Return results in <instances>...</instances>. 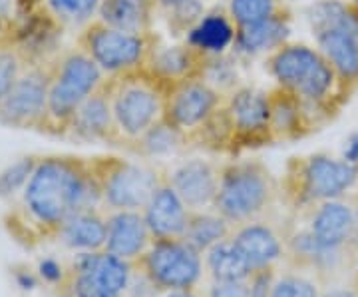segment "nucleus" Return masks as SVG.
Listing matches in <instances>:
<instances>
[{"label": "nucleus", "mask_w": 358, "mask_h": 297, "mask_svg": "<svg viewBox=\"0 0 358 297\" xmlns=\"http://www.w3.org/2000/svg\"><path fill=\"white\" fill-rule=\"evenodd\" d=\"M14 220L32 237H52L76 212L102 207L98 181L88 158L40 156L20 198L13 202Z\"/></svg>", "instance_id": "obj_1"}, {"label": "nucleus", "mask_w": 358, "mask_h": 297, "mask_svg": "<svg viewBox=\"0 0 358 297\" xmlns=\"http://www.w3.org/2000/svg\"><path fill=\"white\" fill-rule=\"evenodd\" d=\"M265 70L277 86L294 92L327 122L333 120L350 98L324 54L305 42L289 40L267 54Z\"/></svg>", "instance_id": "obj_2"}, {"label": "nucleus", "mask_w": 358, "mask_h": 297, "mask_svg": "<svg viewBox=\"0 0 358 297\" xmlns=\"http://www.w3.org/2000/svg\"><path fill=\"white\" fill-rule=\"evenodd\" d=\"M281 202V178L261 160H231L221 164L219 190L213 209L239 226L265 218Z\"/></svg>", "instance_id": "obj_3"}, {"label": "nucleus", "mask_w": 358, "mask_h": 297, "mask_svg": "<svg viewBox=\"0 0 358 297\" xmlns=\"http://www.w3.org/2000/svg\"><path fill=\"white\" fill-rule=\"evenodd\" d=\"M358 186V168L329 152L293 156L281 178V200L294 212L346 198Z\"/></svg>", "instance_id": "obj_4"}, {"label": "nucleus", "mask_w": 358, "mask_h": 297, "mask_svg": "<svg viewBox=\"0 0 358 297\" xmlns=\"http://www.w3.org/2000/svg\"><path fill=\"white\" fill-rule=\"evenodd\" d=\"M48 114L46 134L66 136L72 118L82 102L106 82L102 68L96 64L82 48H68L48 62Z\"/></svg>", "instance_id": "obj_5"}, {"label": "nucleus", "mask_w": 358, "mask_h": 297, "mask_svg": "<svg viewBox=\"0 0 358 297\" xmlns=\"http://www.w3.org/2000/svg\"><path fill=\"white\" fill-rule=\"evenodd\" d=\"M112 110L122 148H131L164 120V84L145 68L108 76Z\"/></svg>", "instance_id": "obj_6"}, {"label": "nucleus", "mask_w": 358, "mask_h": 297, "mask_svg": "<svg viewBox=\"0 0 358 297\" xmlns=\"http://www.w3.org/2000/svg\"><path fill=\"white\" fill-rule=\"evenodd\" d=\"M88 162L98 181L102 207L106 212L143 209L166 174V170L155 166L150 160L96 156L88 158Z\"/></svg>", "instance_id": "obj_7"}, {"label": "nucleus", "mask_w": 358, "mask_h": 297, "mask_svg": "<svg viewBox=\"0 0 358 297\" xmlns=\"http://www.w3.org/2000/svg\"><path fill=\"white\" fill-rule=\"evenodd\" d=\"M157 42L159 36L155 32H124L94 18L80 28L76 46L102 68L106 76H120L145 68Z\"/></svg>", "instance_id": "obj_8"}, {"label": "nucleus", "mask_w": 358, "mask_h": 297, "mask_svg": "<svg viewBox=\"0 0 358 297\" xmlns=\"http://www.w3.org/2000/svg\"><path fill=\"white\" fill-rule=\"evenodd\" d=\"M136 270L145 284L162 293L199 287L205 277L203 254L183 237L154 240L150 249L136 263Z\"/></svg>", "instance_id": "obj_9"}, {"label": "nucleus", "mask_w": 358, "mask_h": 297, "mask_svg": "<svg viewBox=\"0 0 358 297\" xmlns=\"http://www.w3.org/2000/svg\"><path fill=\"white\" fill-rule=\"evenodd\" d=\"M134 275L136 263L106 249L74 254L68 261V279L60 293L62 297H124Z\"/></svg>", "instance_id": "obj_10"}, {"label": "nucleus", "mask_w": 358, "mask_h": 297, "mask_svg": "<svg viewBox=\"0 0 358 297\" xmlns=\"http://www.w3.org/2000/svg\"><path fill=\"white\" fill-rule=\"evenodd\" d=\"M219 120L225 132L229 154L273 144L265 90L253 86H235L225 94V100L219 108Z\"/></svg>", "instance_id": "obj_11"}, {"label": "nucleus", "mask_w": 358, "mask_h": 297, "mask_svg": "<svg viewBox=\"0 0 358 297\" xmlns=\"http://www.w3.org/2000/svg\"><path fill=\"white\" fill-rule=\"evenodd\" d=\"M225 100V92L203 76L185 78L164 86V122L179 132L185 142L207 126Z\"/></svg>", "instance_id": "obj_12"}, {"label": "nucleus", "mask_w": 358, "mask_h": 297, "mask_svg": "<svg viewBox=\"0 0 358 297\" xmlns=\"http://www.w3.org/2000/svg\"><path fill=\"white\" fill-rule=\"evenodd\" d=\"M48 62H30L0 100V124L16 130H44L48 114Z\"/></svg>", "instance_id": "obj_13"}, {"label": "nucleus", "mask_w": 358, "mask_h": 297, "mask_svg": "<svg viewBox=\"0 0 358 297\" xmlns=\"http://www.w3.org/2000/svg\"><path fill=\"white\" fill-rule=\"evenodd\" d=\"M231 240L253 272L277 270L287 261V226L273 221L271 216L233 226Z\"/></svg>", "instance_id": "obj_14"}, {"label": "nucleus", "mask_w": 358, "mask_h": 297, "mask_svg": "<svg viewBox=\"0 0 358 297\" xmlns=\"http://www.w3.org/2000/svg\"><path fill=\"white\" fill-rule=\"evenodd\" d=\"M267 100L273 144L301 140L327 124V120L315 108L301 100L294 92L277 84L275 88L267 90Z\"/></svg>", "instance_id": "obj_15"}, {"label": "nucleus", "mask_w": 358, "mask_h": 297, "mask_svg": "<svg viewBox=\"0 0 358 297\" xmlns=\"http://www.w3.org/2000/svg\"><path fill=\"white\" fill-rule=\"evenodd\" d=\"M307 20L317 48L331 62L341 80L343 90L350 96L352 92L358 90V39L350 30H346L345 26L331 20H322V18H307Z\"/></svg>", "instance_id": "obj_16"}, {"label": "nucleus", "mask_w": 358, "mask_h": 297, "mask_svg": "<svg viewBox=\"0 0 358 297\" xmlns=\"http://www.w3.org/2000/svg\"><path fill=\"white\" fill-rule=\"evenodd\" d=\"M307 228L322 246L334 249H357V226H355V204L348 198L327 200L303 212Z\"/></svg>", "instance_id": "obj_17"}, {"label": "nucleus", "mask_w": 358, "mask_h": 297, "mask_svg": "<svg viewBox=\"0 0 358 297\" xmlns=\"http://www.w3.org/2000/svg\"><path fill=\"white\" fill-rule=\"evenodd\" d=\"M221 164L205 158H187L166 170L167 181L192 212L211 209L219 190Z\"/></svg>", "instance_id": "obj_18"}, {"label": "nucleus", "mask_w": 358, "mask_h": 297, "mask_svg": "<svg viewBox=\"0 0 358 297\" xmlns=\"http://www.w3.org/2000/svg\"><path fill=\"white\" fill-rule=\"evenodd\" d=\"M66 136L80 140V142H102L110 144V146H122L114 120V110H112L108 78L102 86L92 96H88L78 108Z\"/></svg>", "instance_id": "obj_19"}, {"label": "nucleus", "mask_w": 358, "mask_h": 297, "mask_svg": "<svg viewBox=\"0 0 358 297\" xmlns=\"http://www.w3.org/2000/svg\"><path fill=\"white\" fill-rule=\"evenodd\" d=\"M108 232L103 249L129 263H138L140 258L154 244L141 209H114L106 216Z\"/></svg>", "instance_id": "obj_20"}, {"label": "nucleus", "mask_w": 358, "mask_h": 297, "mask_svg": "<svg viewBox=\"0 0 358 297\" xmlns=\"http://www.w3.org/2000/svg\"><path fill=\"white\" fill-rule=\"evenodd\" d=\"M141 214L154 240H176L185 235L192 209L185 206L164 174V180L159 181Z\"/></svg>", "instance_id": "obj_21"}, {"label": "nucleus", "mask_w": 358, "mask_h": 297, "mask_svg": "<svg viewBox=\"0 0 358 297\" xmlns=\"http://www.w3.org/2000/svg\"><path fill=\"white\" fill-rule=\"evenodd\" d=\"M108 212L103 207H90L76 212L56 230L52 240H56L66 251L86 254V251H100L106 246V223Z\"/></svg>", "instance_id": "obj_22"}, {"label": "nucleus", "mask_w": 358, "mask_h": 297, "mask_svg": "<svg viewBox=\"0 0 358 297\" xmlns=\"http://www.w3.org/2000/svg\"><path fill=\"white\" fill-rule=\"evenodd\" d=\"M207 58V54L197 50L189 42L173 46H164L162 42H157L145 64V70L152 72L166 86L169 82H178L185 78L203 76Z\"/></svg>", "instance_id": "obj_23"}, {"label": "nucleus", "mask_w": 358, "mask_h": 297, "mask_svg": "<svg viewBox=\"0 0 358 297\" xmlns=\"http://www.w3.org/2000/svg\"><path fill=\"white\" fill-rule=\"evenodd\" d=\"M291 25H293V13L287 8L265 20L239 26L235 28L233 48L245 56H259V54L267 56L291 40Z\"/></svg>", "instance_id": "obj_24"}, {"label": "nucleus", "mask_w": 358, "mask_h": 297, "mask_svg": "<svg viewBox=\"0 0 358 297\" xmlns=\"http://www.w3.org/2000/svg\"><path fill=\"white\" fill-rule=\"evenodd\" d=\"M157 11L155 0H100L96 18L124 32L150 34Z\"/></svg>", "instance_id": "obj_25"}, {"label": "nucleus", "mask_w": 358, "mask_h": 297, "mask_svg": "<svg viewBox=\"0 0 358 297\" xmlns=\"http://www.w3.org/2000/svg\"><path fill=\"white\" fill-rule=\"evenodd\" d=\"M185 42H189L197 50L207 56H219L233 48L235 42V25L231 20L227 8L205 11L201 20L187 32Z\"/></svg>", "instance_id": "obj_26"}, {"label": "nucleus", "mask_w": 358, "mask_h": 297, "mask_svg": "<svg viewBox=\"0 0 358 297\" xmlns=\"http://www.w3.org/2000/svg\"><path fill=\"white\" fill-rule=\"evenodd\" d=\"M205 277L209 282H247L253 270L249 268L243 254L227 237L203 254Z\"/></svg>", "instance_id": "obj_27"}, {"label": "nucleus", "mask_w": 358, "mask_h": 297, "mask_svg": "<svg viewBox=\"0 0 358 297\" xmlns=\"http://www.w3.org/2000/svg\"><path fill=\"white\" fill-rule=\"evenodd\" d=\"M231 232H233V223H229L219 212L211 207V209L192 212L183 240L189 242L197 251L205 254L209 247L231 237Z\"/></svg>", "instance_id": "obj_28"}, {"label": "nucleus", "mask_w": 358, "mask_h": 297, "mask_svg": "<svg viewBox=\"0 0 358 297\" xmlns=\"http://www.w3.org/2000/svg\"><path fill=\"white\" fill-rule=\"evenodd\" d=\"M183 146H187L185 138L162 120L155 124L154 128L148 130L140 140L129 148V152L140 156L141 160L152 162V160H159V158L176 154Z\"/></svg>", "instance_id": "obj_29"}, {"label": "nucleus", "mask_w": 358, "mask_h": 297, "mask_svg": "<svg viewBox=\"0 0 358 297\" xmlns=\"http://www.w3.org/2000/svg\"><path fill=\"white\" fill-rule=\"evenodd\" d=\"M322 291V279L317 273L287 263V268L277 270L271 297H320Z\"/></svg>", "instance_id": "obj_30"}, {"label": "nucleus", "mask_w": 358, "mask_h": 297, "mask_svg": "<svg viewBox=\"0 0 358 297\" xmlns=\"http://www.w3.org/2000/svg\"><path fill=\"white\" fill-rule=\"evenodd\" d=\"M42 6L56 25L82 28L96 18L100 0H42Z\"/></svg>", "instance_id": "obj_31"}, {"label": "nucleus", "mask_w": 358, "mask_h": 297, "mask_svg": "<svg viewBox=\"0 0 358 297\" xmlns=\"http://www.w3.org/2000/svg\"><path fill=\"white\" fill-rule=\"evenodd\" d=\"M38 158L40 156L34 154L22 156V158H16L8 166L0 170V200L16 202L20 198L22 190L32 176V172L38 164Z\"/></svg>", "instance_id": "obj_32"}, {"label": "nucleus", "mask_w": 358, "mask_h": 297, "mask_svg": "<svg viewBox=\"0 0 358 297\" xmlns=\"http://www.w3.org/2000/svg\"><path fill=\"white\" fill-rule=\"evenodd\" d=\"M287 8L282 0H227V13L235 28L265 20Z\"/></svg>", "instance_id": "obj_33"}, {"label": "nucleus", "mask_w": 358, "mask_h": 297, "mask_svg": "<svg viewBox=\"0 0 358 297\" xmlns=\"http://www.w3.org/2000/svg\"><path fill=\"white\" fill-rule=\"evenodd\" d=\"M26 64H30L26 50L14 40L0 46V100L13 88L16 78L22 74Z\"/></svg>", "instance_id": "obj_34"}, {"label": "nucleus", "mask_w": 358, "mask_h": 297, "mask_svg": "<svg viewBox=\"0 0 358 297\" xmlns=\"http://www.w3.org/2000/svg\"><path fill=\"white\" fill-rule=\"evenodd\" d=\"M205 8L199 0H187L176 8L167 11V25L173 30V34H185L187 36V32L201 20Z\"/></svg>", "instance_id": "obj_35"}, {"label": "nucleus", "mask_w": 358, "mask_h": 297, "mask_svg": "<svg viewBox=\"0 0 358 297\" xmlns=\"http://www.w3.org/2000/svg\"><path fill=\"white\" fill-rule=\"evenodd\" d=\"M34 272L38 275L40 284L62 289L68 279V263L56 258H40L34 265Z\"/></svg>", "instance_id": "obj_36"}, {"label": "nucleus", "mask_w": 358, "mask_h": 297, "mask_svg": "<svg viewBox=\"0 0 358 297\" xmlns=\"http://www.w3.org/2000/svg\"><path fill=\"white\" fill-rule=\"evenodd\" d=\"M279 270V268H277ZM277 270H257L247 279V296L249 297H271Z\"/></svg>", "instance_id": "obj_37"}, {"label": "nucleus", "mask_w": 358, "mask_h": 297, "mask_svg": "<svg viewBox=\"0 0 358 297\" xmlns=\"http://www.w3.org/2000/svg\"><path fill=\"white\" fill-rule=\"evenodd\" d=\"M205 297H249L247 282H209L203 291Z\"/></svg>", "instance_id": "obj_38"}, {"label": "nucleus", "mask_w": 358, "mask_h": 297, "mask_svg": "<svg viewBox=\"0 0 358 297\" xmlns=\"http://www.w3.org/2000/svg\"><path fill=\"white\" fill-rule=\"evenodd\" d=\"M14 284H16V287H20L22 291H32V289H36L40 285V279L34 270H30V268H16L14 270Z\"/></svg>", "instance_id": "obj_39"}, {"label": "nucleus", "mask_w": 358, "mask_h": 297, "mask_svg": "<svg viewBox=\"0 0 358 297\" xmlns=\"http://www.w3.org/2000/svg\"><path fill=\"white\" fill-rule=\"evenodd\" d=\"M16 0H0V28H13Z\"/></svg>", "instance_id": "obj_40"}, {"label": "nucleus", "mask_w": 358, "mask_h": 297, "mask_svg": "<svg viewBox=\"0 0 358 297\" xmlns=\"http://www.w3.org/2000/svg\"><path fill=\"white\" fill-rule=\"evenodd\" d=\"M320 297H358V287L355 284L350 287H331L324 289Z\"/></svg>", "instance_id": "obj_41"}, {"label": "nucleus", "mask_w": 358, "mask_h": 297, "mask_svg": "<svg viewBox=\"0 0 358 297\" xmlns=\"http://www.w3.org/2000/svg\"><path fill=\"white\" fill-rule=\"evenodd\" d=\"M343 158H345L346 162H350V164H355L358 168V134H355L348 142H346L345 152H343Z\"/></svg>", "instance_id": "obj_42"}, {"label": "nucleus", "mask_w": 358, "mask_h": 297, "mask_svg": "<svg viewBox=\"0 0 358 297\" xmlns=\"http://www.w3.org/2000/svg\"><path fill=\"white\" fill-rule=\"evenodd\" d=\"M162 297H205V296L199 287H189V289H171V291H164Z\"/></svg>", "instance_id": "obj_43"}, {"label": "nucleus", "mask_w": 358, "mask_h": 297, "mask_svg": "<svg viewBox=\"0 0 358 297\" xmlns=\"http://www.w3.org/2000/svg\"><path fill=\"white\" fill-rule=\"evenodd\" d=\"M157 2V8L159 11H171V8H176L179 4H183V2H187V0H155Z\"/></svg>", "instance_id": "obj_44"}, {"label": "nucleus", "mask_w": 358, "mask_h": 297, "mask_svg": "<svg viewBox=\"0 0 358 297\" xmlns=\"http://www.w3.org/2000/svg\"><path fill=\"white\" fill-rule=\"evenodd\" d=\"M352 284L358 287V247L355 251V259H352Z\"/></svg>", "instance_id": "obj_45"}, {"label": "nucleus", "mask_w": 358, "mask_h": 297, "mask_svg": "<svg viewBox=\"0 0 358 297\" xmlns=\"http://www.w3.org/2000/svg\"><path fill=\"white\" fill-rule=\"evenodd\" d=\"M352 204H355V226H357V247H358V195L352 198Z\"/></svg>", "instance_id": "obj_46"}]
</instances>
